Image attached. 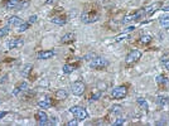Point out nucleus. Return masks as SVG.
<instances>
[{
    "label": "nucleus",
    "instance_id": "f257e3e1",
    "mask_svg": "<svg viewBox=\"0 0 169 126\" xmlns=\"http://www.w3.org/2000/svg\"><path fill=\"white\" fill-rule=\"evenodd\" d=\"M70 112L77 119V120H86L88 117V112L87 110L81 107V106H72L70 108Z\"/></svg>",
    "mask_w": 169,
    "mask_h": 126
},
{
    "label": "nucleus",
    "instance_id": "f03ea898",
    "mask_svg": "<svg viewBox=\"0 0 169 126\" xmlns=\"http://www.w3.org/2000/svg\"><path fill=\"white\" fill-rule=\"evenodd\" d=\"M109 66V61L102 57H94L90 62V67L94 69H103Z\"/></svg>",
    "mask_w": 169,
    "mask_h": 126
},
{
    "label": "nucleus",
    "instance_id": "7ed1b4c3",
    "mask_svg": "<svg viewBox=\"0 0 169 126\" xmlns=\"http://www.w3.org/2000/svg\"><path fill=\"white\" fill-rule=\"evenodd\" d=\"M97 20H99V14L95 13L94 10L92 11H85V13H82V15H81V22L85 23V24L95 23Z\"/></svg>",
    "mask_w": 169,
    "mask_h": 126
},
{
    "label": "nucleus",
    "instance_id": "20e7f679",
    "mask_svg": "<svg viewBox=\"0 0 169 126\" xmlns=\"http://www.w3.org/2000/svg\"><path fill=\"white\" fill-rule=\"evenodd\" d=\"M126 95H127V87L126 86H118V87L112 88V91H111V97L115 100H121Z\"/></svg>",
    "mask_w": 169,
    "mask_h": 126
},
{
    "label": "nucleus",
    "instance_id": "39448f33",
    "mask_svg": "<svg viewBox=\"0 0 169 126\" xmlns=\"http://www.w3.org/2000/svg\"><path fill=\"white\" fill-rule=\"evenodd\" d=\"M144 15H145V9H139L135 14H131V15L125 17V18L121 20V23H123V24H127V23H130V22H136L138 19H141Z\"/></svg>",
    "mask_w": 169,
    "mask_h": 126
},
{
    "label": "nucleus",
    "instance_id": "423d86ee",
    "mask_svg": "<svg viewBox=\"0 0 169 126\" xmlns=\"http://www.w3.org/2000/svg\"><path fill=\"white\" fill-rule=\"evenodd\" d=\"M71 90H72V93H73L74 96H81V95H83V92H85V90H86V86H85L83 82L77 81V82H74L73 85H72Z\"/></svg>",
    "mask_w": 169,
    "mask_h": 126
},
{
    "label": "nucleus",
    "instance_id": "0eeeda50",
    "mask_svg": "<svg viewBox=\"0 0 169 126\" xmlns=\"http://www.w3.org/2000/svg\"><path fill=\"white\" fill-rule=\"evenodd\" d=\"M24 46V39L23 38H13L9 43H8V47L9 49H19Z\"/></svg>",
    "mask_w": 169,
    "mask_h": 126
},
{
    "label": "nucleus",
    "instance_id": "6e6552de",
    "mask_svg": "<svg viewBox=\"0 0 169 126\" xmlns=\"http://www.w3.org/2000/svg\"><path fill=\"white\" fill-rule=\"evenodd\" d=\"M141 57V52L138 49H133L127 55H126V63H134Z\"/></svg>",
    "mask_w": 169,
    "mask_h": 126
},
{
    "label": "nucleus",
    "instance_id": "1a4fd4ad",
    "mask_svg": "<svg viewBox=\"0 0 169 126\" xmlns=\"http://www.w3.org/2000/svg\"><path fill=\"white\" fill-rule=\"evenodd\" d=\"M56 55V52L54 51H42V52H38L37 53V59H41V61H43V59H49V58H52V57H54Z\"/></svg>",
    "mask_w": 169,
    "mask_h": 126
},
{
    "label": "nucleus",
    "instance_id": "9d476101",
    "mask_svg": "<svg viewBox=\"0 0 169 126\" xmlns=\"http://www.w3.org/2000/svg\"><path fill=\"white\" fill-rule=\"evenodd\" d=\"M52 105H53V100H52L50 97H43V99H41L38 101V107H41L43 110L52 107Z\"/></svg>",
    "mask_w": 169,
    "mask_h": 126
},
{
    "label": "nucleus",
    "instance_id": "9b49d317",
    "mask_svg": "<svg viewBox=\"0 0 169 126\" xmlns=\"http://www.w3.org/2000/svg\"><path fill=\"white\" fill-rule=\"evenodd\" d=\"M35 119H37V122H38V125H41V126H43V125H47L48 116H47V114L44 112V111H38V112L35 114Z\"/></svg>",
    "mask_w": 169,
    "mask_h": 126
},
{
    "label": "nucleus",
    "instance_id": "f8f14e48",
    "mask_svg": "<svg viewBox=\"0 0 169 126\" xmlns=\"http://www.w3.org/2000/svg\"><path fill=\"white\" fill-rule=\"evenodd\" d=\"M27 90H28V83H27V82H20L19 85H18L14 90H13V95H14V96H18L19 93L25 92Z\"/></svg>",
    "mask_w": 169,
    "mask_h": 126
},
{
    "label": "nucleus",
    "instance_id": "ddd939ff",
    "mask_svg": "<svg viewBox=\"0 0 169 126\" xmlns=\"http://www.w3.org/2000/svg\"><path fill=\"white\" fill-rule=\"evenodd\" d=\"M160 6H162V3H154V4H151L150 6H148L147 9H145V15H153V14L157 11V10H159L160 9Z\"/></svg>",
    "mask_w": 169,
    "mask_h": 126
},
{
    "label": "nucleus",
    "instance_id": "4468645a",
    "mask_svg": "<svg viewBox=\"0 0 169 126\" xmlns=\"http://www.w3.org/2000/svg\"><path fill=\"white\" fill-rule=\"evenodd\" d=\"M20 4V0H5L4 2V8L8 10L17 9V6Z\"/></svg>",
    "mask_w": 169,
    "mask_h": 126
},
{
    "label": "nucleus",
    "instance_id": "2eb2a0df",
    "mask_svg": "<svg viewBox=\"0 0 169 126\" xmlns=\"http://www.w3.org/2000/svg\"><path fill=\"white\" fill-rule=\"evenodd\" d=\"M74 39H76L74 33H67V34H64V35L61 38V43L68 44V43H72V42H74Z\"/></svg>",
    "mask_w": 169,
    "mask_h": 126
},
{
    "label": "nucleus",
    "instance_id": "dca6fc26",
    "mask_svg": "<svg viewBox=\"0 0 169 126\" xmlns=\"http://www.w3.org/2000/svg\"><path fill=\"white\" fill-rule=\"evenodd\" d=\"M159 24L164 29H169V14H164L159 18Z\"/></svg>",
    "mask_w": 169,
    "mask_h": 126
},
{
    "label": "nucleus",
    "instance_id": "f3484780",
    "mask_svg": "<svg viewBox=\"0 0 169 126\" xmlns=\"http://www.w3.org/2000/svg\"><path fill=\"white\" fill-rule=\"evenodd\" d=\"M22 23H23L22 19H20L19 17H17V15H13V17H10V18L8 19V24L11 25V26H19Z\"/></svg>",
    "mask_w": 169,
    "mask_h": 126
},
{
    "label": "nucleus",
    "instance_id": "a211bd4d",
    "mask_svg": "<svg viewBox=\"0 0 169 126\" xmlns=\"http://www.w3.org/2000/svg\"><path fill=\"white\" fill-rule=\"evenodd\" d=\"M136 104H138V106H139L143 111H145V112L149 110V105H148L147 100H145V99H143V97H139V99L136 100Z\"/></svg>",
    "mask_w": 169,
    "mask_h": 126
},
{
    "label": "nucleus",
    "instance_id": "6ab92c4d",
    "mask_svg": "<svg viewBox=\"0 0 169 126\" xmlns=\"http://www.w3.org/2000/svg\"><path fill=\"white\" fill-rule=\"evenodd\" d=\"M54 96L57 97V100H64V99H67L68 97V91L64 90V88H61L54 93Z\"/></svg>",
    "mask_w": 169,
    "mask_h": 126
},
{
    "label": "nucleus",
    "instance_id": "aec40b11",
    "mask_svg": "<svg viewBox=\"0 0 169 126\" xmlns=\"http://www.w3.org/2000/svg\"><path fill=\"white\" fill-rule=\"evenodd\" d=\"M76 68H77V66L76 64H64L63 66V68H62V71H63V73H66V75H70V73H72V72H74L76 71Z\"/></svg>",
    "mask_w": 169,
    "mask_h": 126
},
{
    "label": "nucleus",
    "instance_id": "412c9836",
    "mask_svg": "<svg viewBox=\"0 0 169 126\" xmlns=\"http://www.w3.org/2000/svg\"><path fill=\"white\" fill-rule=\"evenodd\" d=\"M50 22L57 25H64L67 23V19H66V17H53L50 19Z\"/></svg>",
    "mask_w": 169,
    "mask_h": 126
},
{
    "label": "nucleus",
    "instance_id": "4be33fe9",
    "mask_svg": "<svg viewBox=\"0 0 169 126\" xmlns=\"http://www.w3.org/2000/svg\"><path fill=\"white\" fill-rule=\"evenodd\" d=\"M32 68H33L32 64H25V66L23 67L22 76H23V77H29V75H30V72H32Z\"/></svg>",
    "mask_w": 169,
    "mask_h": 126
},
{
    "label": "nucleus",
    "instance_id": "5701e85b",
    "mask_svg": "<svg viewBox=\"0 0 169 126\" xmlns=\"http://www.w3.org/2000/svg\"><path fill=\"white\" fill-rule=\"evenodd\" d=\"M157 104H158L159 106H165V105L168 104V96H164V95L158 96V99H157Z\"/></svg>",
    "mask_w": 169,
    "mask_h": 126
},
{
    "label": "nucleus",
    "instance_id": "b1692460",
    "mask_svg": "<svg viewBox=\"0 0 169 126\" xmlns=\"http://www.w3.org/2000/svg\"><path fill=\"white\" fill-rule=\"evenodd\" d=\"M151 42V37L149 34H145V35H141L140 37V43L141 44H149Z\"/></svg>",
    "mask_w": 169,
    "mask_h": 126
},
{
    "label": "nucleus",
    "instance_id": "393cba45",
    "mask_svg": "<svg viewBox=\"0 0 169 126\" xmlns=\"http://www.w3.org/2000/svg\"><path fill=\"white\" fill-rule=\"evenodd\" d=\"M102 96V92L101 91H97L96 93H92V95H91V97H90V99H88V101L90 102H94V101H97L99 99H100V97Z\"/></svg>",
    "mask_w": 169,
    "mask_h": 126
},
{
    "label": "nucleus",
    "instance_id": "a878e982",
    "mask_svg": "<svg viewBox=\"0 0 169 126\" xmlns=\"http://www.w3.org/2000/svg\"><path fill=\"white\" fill-rule=\"evenodd\" d=\"M10 29H9V25L6 26H3V28H0V38H3V37H6L9 34Z\"/></svg>",
    "mask_w": 169,
    "mask_h": 126
},
{
    "label": "nucleus",
    "instance_id": "bb28decb",
    "mask_svg": "<svg viewBox=\"0 0 169 126\" xmlns=\"http://www.w3.org/2000/svg\"><path fill=\"white\" fill-rule=\"evenodd\" d=\"M29 25H30V24H29L28 22H27V23H22V24L19 25V29H18V32H19V33L25 32V30H27L28 28H29Z\"/></svg>",
    "mask_w": 169,
    "mask_h": 126
},
{
    "label": "nucleus",
    "instance_id": "cd10ccee",
    "mask_svg": "<svg viewBox=\"0 0 169 126\" xmlns=\"http://www.w3.org/2000/svg\"><path fill=\"white\" fill-rule=\"evenodd\" d=\"M110 111H111L112 114H120L121 111H123V107H121L120 105H116V106H112Z\"/></svg>",
    "mask_w": 169,
    "mask_h": 126
},
{
    "label": "nucleus",
    "instance_id": "c85d7f7f",
    "mask_svg": "<svg viewBox=\"0 0 169 126\" xmlns=\"http://www.w3.org/2000/svg\"><path fill=\"white\" fill-rule=\"evenodd\" d=\"M127 38H129V33H123V34H120L118 37H115V42H121V40L127 39Z\"/></svg>",
    "mask_w": 169,
    "mask_h": 126
},
{
    "label": "nucleus",
    "instance_id": "c756f323",
    "mask_svg": "<svg viewBox=\"0 0 169 126\" xmlns=\"http://www.w3.org/2000/svg\"><path fill=\"white\" fill-rule=\"evenodd\" d=\"M157 83H158V85H165V83H167V77L159 75V76L157 77Z\"/></svg>",
    "mask_w": 169,
    "mask_h": 126
},
{
    "label": "nucleus",
    "instance_id": "7c9ffc66",
    "mask_svg": "<svg viewBox=\"0 0 169 126\" xmlns=\"http://www.w3.org/2000/svg\"><path fill=\"white\" fill-rule=\"evenodd\" d=\"M123 124H125V119H124V117H118L115 121H112V125H115V126L123 125Z\"/></svg>",
    "mask_w": 169,
    "mask_h": 126
},
{
    "label": "nucleus",
    "instance_id": "2f4dec72",
    "mask_svg": "<svg viewBox=\"0 0 169 126\" xmlns=\"http://www.w3.org/2000/svg\"><path fill=\"white\" fill-rule=\"evenodd\" d=\"M56 124H57V119L56 117H50L47 121V125H56Z\"/></svg>",
    "mask_w": 169,
    "mask_h": 126
},
{
    "label": "nucleus",
    "instance_id": "473e14b6",
    "mask_svg": "<svg viewBox=\"0 0 169 126\" xmlns=\"http://www.w3.org/2000/svg\"><path fill=\"white\" fill-rule=\"evenodd\" d=\"M135 30V26H127V28H125V29H124V32L123 33H131V32H134Z\"/></svg>",
    "mask_w": 169,
    "mask_h": 126
},
{
    "label": "nucleus",
    "instance_id": "72a5a7b5",
    "mask_svg": "<svg viewBox=\"0 0 169 126\" xmlns=\"http://www.w3.org/2000/svg\"><path fill=\"white\" fill-rule=\"evenodd\" d=\"M37 19H38V17H37V15H30V17H29L28 23H29V24H34V23L37 22Z\"/></svg>",
    "mask_w": 169,
    "mask_h": 126
},
{
    "label": "nucleus",
    "instance_id": "f704fd0d",
    "mask_svg": "<svg viewBox=\"0 0 169 126\" xmlns=\"http://www.w3.org/2000/svg\"><path fill=\"white\" fill-rule=\"evenodd\" d=\"M162 64L165 67V69H168V71H169V58H168V59H163V61H162Z\"/></svg>",
    "mask_w": 169,
    "mask_h": 126
},
{
    "label": "nucleus",
    "instance_id": "c9c22d12",
    "mask_svg": "<svg viewBox=\"0 0 169 126\" xmlns=\"http://www.w3.org/2000/svg\"><path fill=\"white\" fill-rule=\"evenodd\" d=\"M77 124H78V121H77V120H73V121H70V122H67V125H68V126H76Z\"/></svg>",
    "mask_w": 169,
    "mask_h": 126
},
{
    "label": "nucleus",
    "instance_id": "e433bc0d",
    "mask_svg": "<svg viewBox=\"0 0 169 126\" xmlns=\"http://www.w3.org/2000/svg\"><path fill=\"white\" fill-rule=\"evenodd\" d=\"M6 111H0V120H2V119H4L5 116H6Z\"/></svg>",
    "mask_w": 169,
    "mask_h": 126
},
{
    "label": "nucleus",
    "instance_id": "4c0bfd02",
    "mask_svg": "<svg viewBox=\"0 0 169 126\" xmlns=\"http://www.w3.org/2000/svg\"><path fill=\"white\" fill-rule=\"evenodd\" d=\"M53 3H56V0H46V4H47V5L53 4Z\"/></svg>",
    "mask_w": 169,
    "mask_h": 126
},
{
    "label": "nucleus",
    "instance_id": "58836bf2",
    "mask_svg": "<svg viewBox=\"0 0 169 126\" xmlns=\"http://www.w3.org/2000/svg\"><path fill=\"white\" fill-rule=\"evenodd\" d=\"M162 10H164V11H169V4H168V5H164V6L162 8Z\"/></svg>",
    "mask_w": 169,
    "mask_h": 126
},
{
    "label": "nucleus",
    "instance_id": "ea45409f",
    "mask_svg": "<svg viewBox=\"0 0 169 126\" xmlns=\"http://www.w3.org/2000/svg\"><path fill=\"white\" fill-rule=\"evenodd\" d=\"M155 124H157V125H165V124H167V121H164V120H163V121H157Z\"/></svg>",
    "mask_w": 169,
    "mask_h": 126
},
{
    "label": "nucleus",
    "instance_id": "a19ab883",
    "mask_svg": "<svg viewBox=\"0 0 169 126\" xmlns=\"http://www.w3.org/2000/svg\"><path fill=\"white\" fill-rule=\"evenodd\" d=\"M0 104H2V100H0Z\"/></svg>",
    "mask_w": 169,
    "mask_h": 126
}]
</instances>
